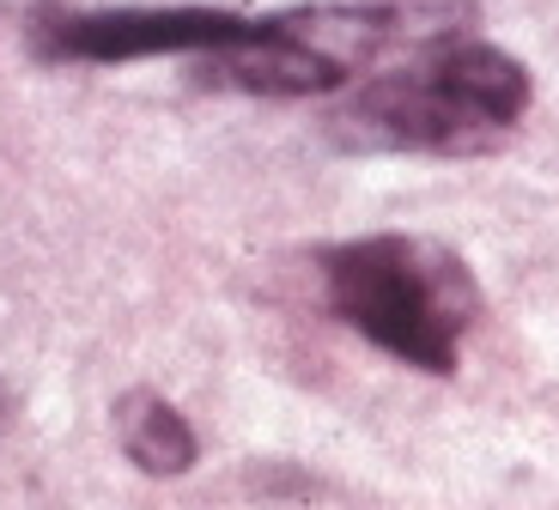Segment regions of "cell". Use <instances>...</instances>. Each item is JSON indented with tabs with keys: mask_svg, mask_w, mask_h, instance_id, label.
I'll return each instance as SVG.
<instances>
[{
	"mask_svg": "<svg viewBox=\"0 0 559 510\" xmlns=\"http://www.w3.org/2000/svg\"><path fill=\"white\" fill-rule=\"evenodd\" d=\"M110 414H116V443H122V455L140 474L177 481V474H189L201 462L195 426H189L165 395H153V389H128Z\"/></svg>",
	"mask_w": 559,
	"mask_h": 510,
	"instance_id": "5",
	"label": "cell"
},
{
	"mask_svg": "<svg viewBox=\"0 0 559 510\" xmlns=\"http://www.w3.org/2000/svg\"><path fill=\"white\" fill-rule=\"evenodd\" d=\"M0 426H7V395H0Z\"/></svg>",
	"mask_w": 559,
	"mask_h": 510,
	"instance_id": "6",
	"label": "cell"
},
{
	"mask_svg": "<svg viewBox=\"0 0 559 510\" xmlns=\"http://www.w3.org/2000/svg\"><path fill=\"white\" fill-rule=\"evenodd\" d=\"M322 292L347 329L414 371L450 377L462 334L480 317V286L456 249L432 237H353L322 249Z\"/></svg>",
	"mask_w": 559,
	"mask_h": 510,
	"instance_id": "2",
	"label": "cell"
},
{
	"mask_svg": "<svg viewBox=\"0 0 559 510\" xmlns=\"http://www.w3.org/2000/svg\"><path fill=\"white\" fill-rule=\"evenodd\" d=\"M250 25L225 7H92V13H37L31 49L43 61H146V56H207Z\"/></svg>",
	"mask_w": 559,
	"mask_h": 510,
	"instance_id": "3",
	"label": "cell"
},
{
	"mask_svg": "<svg viewBox=\"0 0 559 510\" xmlns=\"http://www.w3.org/2000/svg\"><path fill=\"white\" fill-rule=\"evenodd\" d=\"M530 110V68L487 37H444L426 56L383 68L329 110L341 152H492Z\"/></svg>",
	"mask_w": 559,
	"mask_h": 510,
	"instance_id": "1",
	"label": "cell"
},
{
	"mask_svg": "<svg viewBox=\"0 0 559 510\" xmlns=\"http://www.w3.org/2000/svg\"><path fill=\"white\" fill-rule=\"evenodd\" d=\"M195 73L213 92H243V97H322L347 85L322 56H310L298 37H286L274 19H250L231 43L207 49Z\"/></svg>",
	"mask_w": 559,
	"mask_h": 510,
	"instance_id": "4",
	"label": "cell"
}]
</instances>
